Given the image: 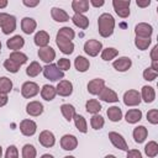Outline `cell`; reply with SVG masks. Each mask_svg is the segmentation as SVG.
Returning <instances> with one entry per match:
<instances>
[{
  "instance_id": "6da1fadb",
  "label": "cell",
  "mask_w": 158,
  "mask_h": 158,
  "mask_svg": "<svg viewBox=\"0 0 158 158\" xmlns=\"http://www.w3.org/2000/svg\"><path fill=\"white\" fill-rule=\"evenodd\" d=\"M98 28L101 37L107 38L114 33L115 30V19L111 14L104 12L98 19Z\"/></svg>"
},
{
  "instance_id": "7a4b0ae2",
  "label": "cell",
  "mask_w": 158,
  "mask_h": 158,
  "mask_svg": "<svg viewBox=\"0 0 158 158\" xmlns=\"http://www.w3.org/2000/svg\"><path fill=\"white\" fill-rule=\"evenodd\" d=\"M0 27L4 35L12 33L16 30V17L6 12H0Z\"/></svg>"
},
{
  "instance_id": "3957f363",
  "label": "cell",
  "mask_w": 158,
  "mask_h": 158,
  "mask_svg": "<svg viewBox=\"0 0 158 158\" xmlns=\"http://www.w3.org/2000/svg\"><path fill=\"white\" fill-rule=\"evenodd\" d=\"M43 75L51 81H60L64 78V72H62L56 64H46L43 67Z\"/></svg>"
},
{
  "instance_id": "277c9868",
  "label": "cell",
  "mask_w": 158,
  "mask_h": 158,
  "mask_svg": "<svg viewBox=\"0 0 158 158\" xmlns=\"http://www.w3.org/2000/svg\"><path fill=\"white\" fill-rule=\"evenodd\" d=\"M102 51V43L98 40H88L84 43V52L90 57H96Z\"/></svg>"
},
{
  "instance_id": "5b68a950",
  "label": "cell",
  "mask_w": 158,
  "mask_h": 158,
  "mask_svg": "<svg viewBox=\"0 0 158 158\" xmlns=\"http://www.w3.org/2000/svg\"><path fill=\"white\" fill-rule=\"evenodd\" d=\"M40 93V86L35 81H25L21 86V95L26 99H31Z\"/></svg>"
},
{
  "instance_id": "8992f818",
  "label": "cell",
  "mask_w": 158,
  "mask_h": 158,
  "mask_svg": "<svg viewBox=\"0 0 158 158\" xmlns=\"http://www.w3.org/2000/svg\"><path fill=\"white\" fill-rule=\"evenodd\" d=\"M109 139L110 142L112 143L114 147H116L117 149H121V151H128V146H127V142L125 141L123 136L120 135L118 132H115V131H111L109 132Z\"/></svg>"
},
{
  "instance_id": "52a82bcc",
  "label": "cell",
  "mask_w": 158,
  "mask_h": 158,
  "mask_svg": "<svg viewBox=\"0 0 158 158\" xmlns=\"http://www.w3.org/2000/svg\"><path fill=\"white\" fill-rule=\"evenodd\" d=\"M141 94L135 89L127 90L123 94V104L126 106H137L141 104Z\"/></svg>"
},
{
  "instance_id": "ba28073f",
  "label": "cell",
  "mask_w": 158,
  "mask_h": 158,
  "mask_svg": "<svg viewBox=\"0 0 158 158\" xmlns=\"http://www.w3.org/2000/svg\"><path fill=\"white\" fill-rule=\"evenodd\" d=\"M20 131L23 136H27V137H31L36 133L37 131V123L33 121V120H30V118H25L20 122Z\"/></svg>"
},
{
  "instance_id": "9c48e42d",
  "label": "cell",
  "mask_w": 158,
  "mask_h": 158,
  "mask_svg": "<svg viewBox=\"0 0 158 158\" xmlns=\"http://www.w3.org/2000/svg\"><path fill=\"white\" fill-rule=\"evenodd\" d=\"M153 33V27L149 23L146 22H139L135 27V35L136 37H143V38H151Z\"/></svg>"
},
{
  "instance_id": "30bf717a",
  "label": "cell",
  "mask_w": 158,
  "mask_h": 158,
  "mask_svg": "<svg viewBox=\"0 0 158 158\" xmlns=\"http://www.w3.org/2000/svg\"><path fill=\"white\" fill-rule=\"evenodd\" d=\"M38 142H40L43 147L51 148V147H53L54 143H56V137H54L53 132H51V131H48V130H44V131H42V132L40 133V136H38Z\"/></svg>"
},
{
  "instance_id": "8fae6325",
  "label": "cell",
  "mask_w": 158,
  "mask_h": 158,
  "mask_svg": "<svg viewBox=\"0 0 158 158\" xmlns=\"http://www.w3.org/2000/svg\"><path fill=\"white\" fill-rule=\"evenodd\" d=\"M60 147L64 151H74L78 147V138L74 135H64L60 138Z\"/></svg>"
},
{
  "instance_id": "7c38bea8",
  "label": "cell",
  "mask_w": 158,
  "mask_h": 158,
  "mask_svg": "<svg viewBox=\"0 0 158 158\" xmlns=\"http://www.w3.org/2000/svg\"><path fill=\"white\" fill-rule=\"evenodd\" d=\"M56 43H57L58 48L60 49V52L64 53V54H72L74 52V43H73V41H68V40H64L62 37L56 36Z\"/></svg>"
},
{
  "instance_id": "4fadbf2b",
  "label": "cell",
  "mask_w": 158,
  "mask_h": 158,
  "mask_svg": "<svg viewBox=\"0 0 158 158\" xmlns=\"http://www.w3.org/2000/svg\"><path fill=\"white\" fill-rule=\"evenodd\" d=\"M56 90H57V94L60 96H69L73 93V84H72V81L63 79V80L58 81Z\"/></svg>"
},
{
  "instance_id": "5bb4252c",
  "label": "cell",
  "mask_w": 158,
  "mask_h": 158,
  "mask_svg": "<svg viewBox=\"0 0 158 158\" xmlns=\"http://www.w3.org/2000/svg\"><path fill=\"white\" fill-rule=\"evenodd\" d=\"M38 57L41 60H43L47 64H51L53 62V59L56 58V51L52 47H43L38 49Z\"/></svg>"
},
{
  "instance_id": "9a60e30c",
  "label": "cell",
  "mask_w": 158,
  "mask_h": 158,
  "mask_svg": "<svg viewBox=\"0 0 158 158\" xmlns=\"http://www.w3.org/2000/svg\"><path fill=\"white\" fill-rule=\"evenodd\" d=\"M131 65H132V60L128 57H118L112 63V67L117 72H127L131 68Z\"/></svg>"
},
{
  "instance_id": "2e32d148",
  "label": "cell",
  "mask_w": 158,
  "mask_h": 158,
  "mask_svg": "<svg viewBox=\"0 0 158 158\" xmlns=\"http://www.w3.org/2000/svg\"><path fill=\"white\" fill-rule=\"evenodd\" d=\"M105 86V80L101 78H95L88 83V91L91 95H99V93L104 89Z\"/></svg>"
},
{
  "instance_id": "e0dca14e",
  "label": "cell",
  "mask_w": 158,
  "mask_h": 158,
  "mask_svg": "<svg viewBox=\"0 0 158 158\" xmlns=\"http://www.w3.org/2000/svg\"><path fill=\"white\" fill-rule=\"evenodd\" d=\"M99 99L105 101V102H117L118 101L117 94L107 86H104V89L99 93Z\"/></svg>"
},
{
  "instance_id": "ac0fdd59",
  "label": "cell",
  "mask_w": 158,
  "mask_h": 158,
  "mask_svg": "<svg viewBox=\"0 0 158 158\" xmlns=\"http://www.w3.org/2000/svg\"><path fill=\"white\" fill-rule=\"evenodd\" d=\"M23 44H25V40H23V37L20 36V35H15V36H12L11 38H9V40L6 41L7 48L11 49L12 52L21 49V48L23 47Z\"/></svg>"
},
{
  "instance_id": "d6986e66",
  "label": "cell",
  "mask_w": 158,
  "mask_h": 158,
  "mask_svg": "<svg viewBox=\"0 0 158 158\" xmlns=\"http://www.w3.org/2000/svg\"><path fill=\"white\" fill-rule=\"evenodd\" d=\"M26 112L30 116L37 117V116H40L43 112V105L40 101H30L26 105Z\"/></svg>"
},
{
  "instance_id": "ffe728a7",
  "label": "cell",
  "mask_w": 158,
  "mask_h": 158,
  "mask_svg": "<svg viewBox=\"0 0 158 158\" xmlns=\"http://www.w3.org/2000/svg\"><path fill=\"white\" fill-rule=\"evenodd\" d=\"M51 16L56 22H67L69 21V15L65 10L60 7H52L51 9Z\"/></svg>"
},
{
  "instance_id": "44dd1931",
  "label": "cell",
  "mask_w": 158,
  "mask_h": 158,
  "mask_svg": "<svg viewBox=\"0 0 158 158\" xmlns=\"http://www.w3.org/2000/svg\"><path fill=\"white\" fill-rule=\"evenodd\" d=\"M36 27H37V22H36V20H33L32 17H23V19L21 20V28H22L23 33L31 35V33L35 32Z\"/></svg>"
},
{
  "instance_id": "7402d4cb",
  "label": "cell",
  "mask_w": 158,
  "mask_h": 158,
  "mask_svg": "<svg viewBox=\"0 0 158 158\" xmlns=\"http://www.w3.org/2000/svg\"><path fill=\"white\" fill-rule=\"evenodd\" d=\"M141 100H143L144 102L147 104H151L156 99V91L152 86H148V85H144L142 86V90H141Z\"/></svg>"
},
{
  "instance_id": "603a6c76",
  "label": "cell",
  "mask_w": 158,
  "mask_h": 158,
  "mask_svg": "<svg viewBox=\"0 0 158 158\" xmlns=\"http://www.w3.org/2000/svg\"><path fill=\"white\" fill-rule=\"evenodd\" d=\"M57 95V90L53 85H49V84H44L41 89V96L43 100L46 101H52Z\"/></svg>"
},
{
  "instance_id": "cb8c5ba5",
  "label": "cell",
  "mask_w": 158,
  "mask_h": 158,
  "mask_svg": "<svg viewBox=\"0 0 158 158\" xmlns=\"http://www.w3.org/2000/svg\"><path fill=\"white\" fill-rule=\"evenodd\" d=\"M35 44L38 46L40 48H43V47H47L48 43H49V35L46 32V31H38L36 35H35Z\"/></svg>"
},
{
  "instance_id": "d4e9b609",
  "label": "cell",
  "mask_w": 158,
  "mask_h": 158,
  "mask_svg": "<svg viewBox=\"0 0 158 158\" xmlns=\"http://www.w3.org/2000/svg\"><path fill=\"white\" fill-rule=\"evenodd\" d=\"M141 118L142 111L139 109H130L125 115V120L127 123H137L138 121H141Z\"/></svg>"
},
{
  "instance_id": "484cf974",
  "label": "cell",
  "mask_w": 158,
  "mask_h": 158,
  "mask_svg": "<svg viewBox=\"0 0 158 158\" xmlns=\"http://www.w3.org/2000/svg\"><path fill=\"white\" fill-rule=\"evenodd\" d=\"M89 1L88 0H73L72 9L75 14H84L89 11Z\"/></svg>"
},
{
  "instance_id": "4316f807",
  "label": "cell",
  "mask_w": 158,
  "mask_h": 158,
  "mask_svg": "<svg viewBox=\"0 0 158 158\" xmlns=\"http://www.w3.org/2000/svg\"><path fill=\"white\" fill-rule=\"evenodd\" d=\"M132 135H133V138L137 143H142L146 141V138L148 136V130L144 126H137L133 128Z\"/></svg>"
},
{
  "instance_id": "83f0119b",
  "label": "cell",
  "mask_w": 158,
  "mask_h": 158,
  "mask_svg": "<svg viewBox=\"0 0 158 158\" xmlns=\"http://www.w3.org/2000/svg\"><path fill=\"white\" fill-rule=\"evenodd\" d=\"M72 21L77 27L81 30H85L89 26V19L84 14H74V16L72 17Z\"/></svg>"
},
{
  "instance_id": "f1b7e54d",
  "label": "cell",
  "mask_w": 158,
  "mask_h": 158,
  "mask_svg": "<svg viewBox=\"0 0 158 158\" xmlns=\"http://www.w3.org/2000/svg\"><path fill=\"white\" fill-rule=\"evenodd\" d=\"M74 67H75V69H77L78 72L84 73V72H86V70L89 69L90 62H89V59H86L85 57L78 56V57L74 59Z\"/></svg>"
},
{
  "instance_id": "f546056e",
  "label": "cell",
  "mask_w": 158,
  "mask_h": 158,
  "mask_svg": "<svg viewBox=\"0 0 158 158\" xmlns=\"http://www.w3.org/2000/svg\"><path fill=\"white\" fill-rule=\"evenodd\" d=\"M106 115H107V117H109L110 121H112V122H118V121L122 118V110H121L118 106H111V107L107 109Z\"/></svg>"
},
{
  "instance_id": "4dcf8cb0",
  "label": "cell",
  "mask_w": 158,
  "mask_h": 158,
  "mask_svg": "<svg viewBox=\"0 0 158 158\" xmlns=\"http://www.w3.org/2000/svg\"><path fill=\"white\" fill-rule=\"evenodd\" d=\"M85 110H86V112H89L91 115H96L101 110V104L96 99H90L85 104Z\"/></svg>"
},
{
  "instance_id": "1f68e13d",
  "label": "cell",
  "mask_w": 158,
  "mask_h": 158,
  "mask_svg": "<svg viewBox=\"0 0 158 158\" xmlns=\"http://www.w3.org/2000/svg\"><path fill=\"white\" fill-rule=\"evenodd\" d=\"M74 123H75V127L78 128L79 132L81 133H86L88 132V123H86V120L84 118L83 115H79V114H75L74 117Z\"/></svg>"
},
{
  "instance_id": "d6a6232c",
  "label": "cell",
  "mask_w": 158,
  "mask_h": 158,
  "mask_svg": "<svg viewBox=\"0 0 158 158\" xmlns=\"http://www.w3.org/2000/svg\"><path fill=\"white\" fill-rule=\"evenodd\" d=\"M60 112L67 121H72L75 115V107L72 104H63L60 106Z\"/></svg>"
},
{
  "instance_id": "836d02e7",
  "label": "cell",
  "mask_w": 158,
  "mask_h": 158,
  "mask_svg": "<svg viewBox=\"0 0 158 158\" xmlns=\"http://www.w3.org/2000/svg\"><path fill=\"white\" fill-rule=\"evenodd\" d=\"M42 70H43V68L41 67V64L35 60V62H31L30 65L26 68V74H27L30 78H35V77H37Z\"/></svg>"
},
{
  "instance_id": "e575fe53",
  "label": "cell",
  "mask_w": 158,
  "mask_h": 158,
  "mask_svg": "<svg viewBox=\"0 0 158 158\" xmlns=\"http://www.w3.org/2000/svg\"><path fill=\"white\" fill-rule=\"evenodd\" d=\"M12 90V81L7 77H0V94L7 95Z\"/></svg>"
},
{
  "instance_id": "d590c367",
  "label": "cell",
  "mask_w": 158,
  "mask_h": 158,
  "mask_svg": "<svg viewBox=\"0 0 158 158\" xmlns=\"http://www.w3.org/2000/svg\"><path fill=\"white\" fill-rule=\"evenodd\" d=\"M9 59H11L12 62L17 63L19 65H22V64H25V63L27 62L28 57H27L25 53H22L21 51H15V52H11V53H10Z\"/></svg>"
},
{
  "instance_id": "8d00e7d4",
  "label": "cell",
  "mask_w": 158,
  "mask_h": 158,
  "mask_svg": "<svg viewBox=\"0 0 158 158\" xmlns=\"http://www.w3.org/2000/svg\"><path fill=\"white\" fill-rule=\"evenodd\" d=\"M57 36H58V37H62V38H64V40L72 41V40H74V37H75V32H74L73 28H70V27H68V26H64V27L59 28V31L57 32Z\"/></svg>"
},
{
  "instance_id": "74e56055",
  "label": "cell",
  "mask_w": 158,
  "mask_h": 158,
  "mask_svg": "<svg viewBox=\"0 0 158 158\" xmlns=\"http://www.w3.org/2000/svg\"><path fill=\"white\" fill-rule=\"evenodd\" d=\"M144 153L149 157V158H154L158 154V143L156 141H149L146 146H144Z\"/></svg>"
},
{
  "instance_id": "f35d334b",
  "label": "cell",
  "mask_w": 158,
  "mask_h": 158,
  "mask_svg": "<svg viewBox=\"0 0 158 158\" xmlns=\"http://www.w3.org/2000/svg\"><path fill=\"white\" fill-rule=\"evenodd\" d=\"M118 56V51L114 47H107L101 51V59L102 60H111Z\"/></svg>"
},
{
  "instance_id": "ab89813d",
  "label": "cell",
  "mask_w": 158,
  "mask_h": 158,
  "mask_svg": "<svg viewBox=\"0 0 158 158\" xmlns=\"http://www.w3.org/2000/svg\"><path fill=\"white\" fill-rule=\"evenodd\" d=\"M90 125L94 130H101L105 125V120L101 115L96 114V115H93L91 118H90Z\"/></svg>"
},
{
  "instance_id": "60d3db41",
  "label": "cell",
  "mask_w": 158,
  "mask_h": 158,
  "mask_svg": "<svg viewBox=\"0 0 158 158\" xmlns=\"http://www.w3.org/2000/svg\"><path fill=\"white\" fill-rule=\"evenodd\" d=\"M36 156H37V151L35 146L27 143L22 147V158H36Z\"/></svg>"
},
{
  "instance_id": "b9f144b4",
  "label": "cell",
  "mask_w": 158,
  "mask_h": 158,
  "mask_svg": "<svg viewBox=\"0 0 158 158\" xmlns=\"http://www.w3.org/2000/svg\"><path fill=\"white\" fill-rule=\"evenodd\" d=\"M151 42H152L151 38H143V37H136L135 38V46L141 51H146L149 47Z\"/></svg>"
},
{
  "instance_id": "7bdbcfd3",
  "label": "cell",
  "mask_w": 158,
  "mask_h": 158,
  "mask_svg": "<svg viewBox=\"0 0 158 158\" xmlns=\"http://www.w3.org/2000/svg\"><path fill=\"white\" fill-rule=\"evenodd\" d=\"M20 67H21V65H19L17 63L12 62V60L9 59V58L4 62V68H5L7 72H10V73H17V72L20 70Z\"/></svg>"
},
{
  "instance_id": "ee69618b",
  "label": "cell",
  "mask_w": 158,
  "mask_h": 158,
  "mask_svg": "<svg viewBox=\"0 0 158 158\" xmlns=\"http://www.w3.org/2000/svg\"><path fill=\"white\" fill-rule=\"evenodd\" d=\"M157 77H158V72L153 70L151 67L149 68H146L143 70V79L147 80V81H153Z\"/></svg>"
},
{
  "instance_id": "f6af8a7d",
  "label": "cell",
  "mask_w": 158,
  "mask_h": 158,
  "mask_svg": "<svg viewBox=\"0 0 158 158\" xmlns=\"http://www.w3.org/2000/svg\"><path fill=\"white\" fill-rule=\"evenodd\" d=\"M131 1L130 0H114L112 1V6L115 10H120V9H130Z\"/></svg>"
},
{
  "instance_id": "bcb514c9",
  "label": "cell",
  "mask_w": 158,
  "mask_h": 158,
  "mask_svg": "<svg viewBox=\"0 0 158 158\" xmlns=\"http://www.w3.org/2000/svg\"><path fill=\"white\" fill-rule=\"evenodd\" d=\"M5 158H19V149L16 146L11 144L6 148V152H5Z\"/></svg>"
},
{
  "instance_id": "7dc6e473",
  "label": "cell",
  "mask_w": 158,
  "mask_h": 158,
  "mask_svg": "<svg viewBox=\"0 0 158 158\" xmlns=\"http://www.w3.org/2000/svg\"><path fill=\"white\" fill-rule=\"evenodd\" d=\"M147 120L148 122H151L152 125H157L158 123V110L157 109H152L147 112Z\"/></svg>"
},
{
  "instance_id": "c3c4849f",
  "label": "cell",
  "mask_w": 158,
  "mask_h": 158,
  "mask_svg": "<svg viewBox=\"0 0 158 158\" xmlns=\"http://www.w3.org/2000/svg\"><path fill=\"white\" fill-rule=\"evenodd\" d=\"M57 67H58L62 72H65V70L70 69V60L67 59V58H59L58 62H57Z\"/></svg>"
},
{
  "instance_id": "681fc988",
  "label": "cell",
  "mask_w": 158,
  "mask_h": 158,
  "mask_svg": "<svg viewBox=\"0 0 158 158\" xmlns=\"http://www.w3.org/2000/svg\"><path fill=\"white\" fill-rule=\"evenodd\" d=\"M126 158H143V157H142V153L138 149H128Z\"/></svg>"
},
{
  "instance_id": "f907efd6",
  "label": "cell",
  "mask_w": 158,
  "mask_h": 158,
  "mask_svg": "<svg viewBox=\"0 0 158 158\" xmlns=\"http://www.w3.org/2000/svg\"><path fill=\"white\" fill-rule=\"evenodd\" d=\"M115 12L122 19H126L130 16V9H120V10H115Z\"/></svg>"
},
{
  "instance_id": "816d5d0a",
  "label": "cell",
  "mask_w": 158,
  "mask_h": 158,
  "mask_svg": "<svg viewBox=\"0 0 158 158\" xmlns=\"http://www.w3.org/2000/svg\"><path fill=\"white\" fill-rule=\"evenodd\" d=\"M22 4L27 7H36L40 4V0H23Z\"/></svg>"
},
{
  "instance_id": "f5cc1de1",
  "label": "cell",
  "mask_w": 158,
  "mask_h": 158,
  "mask_svg": "<svg viewBox=\"0 0 158 158\" xmlns=\"http://www.w3.org/2000/svg\"><path fill=\"white\" fill-rule=\"evenodd\" d=\"M157 52H158V46L156 44V46H153V48H152V52H151V59H152V62H154V60H158V56H157Z\"/></svg>"
},
{
  "instance_id": "db71d44e",
  "label": "cell",
  "mask_w": 158,
  "mask_h": 158,
  "mask_svg": "<svg viewBox=\"0 0 158 158\" xmlns=\"http://www.w3.org/2000/svg\"><path fill=\"white\" fill-rule=\"evenodd\" d=\"M136 4H137V6H139V7H147V6L151 5V0H137Z\"/></svg>"
},
{
  "instance_id": "11a10c76",
  "label": "cell",
  "mask_w": 158,
  "mask_h": 158,
  "mask_svg": "<svg viewBox=\"0 0 158 158\" xmlns=\"http://www.w3.org/2000/svg\"><path fill=\"white\" fill-rule=\"evenodd\" d=\"M89 4H91V5L95 6V7H100V6H102V5L105 4V1H104V0H90Z\"/></svg>"
},
{
  "instance_id": "9f6ffc18",
  "label": "cell",
  "mask_w": 158,
  "mask_h": 158,
  "mask_svg": "<svg viewBox=\"0 0 158 158\" xmlns=\"http://www.w3.org/2000/svg\"><path fill=\"white\" fill-rule=\"evenodd\" d=\"M7 100H9L7 95H2V94H0V107L5 106V105L7 104Z\"/></svg>"
},
{
  "instance_id": "6f0895ef",
  "label": "cell",
  "mask_w": 158,
  "mask_h": 158,
  "mask_svg": "<svg viewBox=\"0 0 158 158\" xmlns=\"http://www.w3.org/2000/svg\"><path fill=\"white\" fill-rule=\"evenodd\" d=\"M153 70H156V72H158V60H154V62H152V67H151Z\"/></svg>"
},
{
  "instance_id": "680465c9",
  "label": "cell",
  "mask_w": 158,
  "mask_h": 158,
  "mask_svg": "<svg viewBox=\"0 0 158 158\" xmlns=\"http://www.w3.org/2000/svg\"><path fill=\"white\" fill-rule=\"evenodd\" d=\"M7 6V0H0V10Z\"/></svg>"
},
{
  "instance_id": "91938a15",
  "label": "cell",
  "mask_w": 158,
  "mask_h": 158,
  "mask_svg": "<svg viewBox=\"0 0 158 158\" xmlns=\"http://www.w3.org/2000/svg\"><path fill=\"white\" fill-rule=\"evenodd\" d=\"M41 158H54L52 154H48V153H46V154H42L41 156Z\"/></svg>"
},
{
  "instance_id": "94428289",
  "label": "cell",
  "mask_w": 158,
  "mask_h": 158,
  "mask_svg": "<svg viewBox=\"0 0 158 158\" xmlns=\"http://www.w3.org/2000/svg\"><path fill=\"white\" fill-rule=\"evenodd\" d=\"M104 158H116V157H115L114 154H107V156H105Z\"/></svg>"
},
{
  "instance_id": "6125c7cd",
  "label": "cell",
  "mask_w": 158,
  "mask_h": 158,
  "mask_svg": "<svg viewBox=\"0 0 158 158\" xmlns=\"http://www.w3.org/2000/svg\"><path fill=\"white\" fill-rule=\"evenodd\" d=\"M1 156H2V147L0 146V158H1Z\"/></svg>"
},
{
  "instance_id": "be15d7a7",
  "label": "cell",
  "mask_w": 158,
  "mask_h": 158,
  "mask_svg": "<svg viewBox=\"0 0 158 158\" xmlns=\"http://www.w3.org/2000/svg\"><path fill=\"white\" fill-rule=\"evenodd\" d=\"M64 158H75V157H73V156H65Z\"/></svg>"
},
{
  "instance_id": "e7e4bbea",
  "label": "cell",
  "mask_w": 158,
  "mask_h": 158,
  "mask_svg": "<svg viewBox=\"0 0 158 158\" xmlns=\"http://www.w3.org/2000/svg\"><path fill=\"white\" fill-rule=\"evenodd\" d=\"M0 51H1V41H0Z\"/></svg>"
}]
</instances>
